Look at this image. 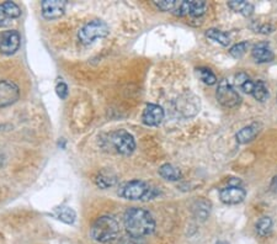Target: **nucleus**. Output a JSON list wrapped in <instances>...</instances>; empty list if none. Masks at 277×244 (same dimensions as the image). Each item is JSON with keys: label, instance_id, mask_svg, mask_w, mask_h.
Returning a JSON list of instances; mask_svg holds the SVG:
<instances>
[{"label": "nucleus", "instance_id": "obj_1", "mask_svg": "<svg viewBox=\"0 0 277 244\" xmlns=\"http://www.w3.org/2000/svg\"><path fill=\"white\" fill-rule=\"evenodd\" d=\"M123 224L128 234L138 238L149 236L155 230V221L152 214L140 208H131L125 212Z\"/></svg>", "mask_w": 277, "mask_h": 244}, {"label": "nucleus", "instance_id": "obj_2", "mask_svg": "<svg viewBox=\"0 0 277 244\" xmlns=\"http://www.w3.org/2000/svg\"><path fill=\"white\" fill-rule=\"evenodd\" d=\"M120 227L115 218L110 216H101L92 223L90 234L98 243H110L118 236Z\"/></svg>", "mask_w": 277, "mask_h": 244}, {"label": "nucleus", "instance_id": "obj_3", "mask_svg": "<svg viewBox=\"0 0 277 244\" xmlns=\"http://www.w3.org/2000/svg\"><path fill=\"white\" fill-rule=\"evenodd\" d=\"M159 194L156 187L142 180H132L122 184L118 189V195L126 200H152Z\"/></svg>", "mask_w": 277, "mask_h": 244}, {"label": "nucleus", "instance_id": "obj_4", "mask_svg": "<svg viewBox=\"0 0 277 244\" xmlns=\"http://www.w3.org/2000/svg\"><path fill=\"white\" fill-rule=\"evenodd\" d=\"M110 33L107 24L103 20H92L88 23L78 32V39L83 45H90L96 39H104Z\"/></svg>", "mask_w": 277, "mask_h": 244}, {"label": "nucleus", "instance_id": "obj_5", "mask_svg": "<svg viewBox=\"0 0 277 244\" xmlns=\"http://www.w3.org/2000/svg\"><path fill=\"white\" fill-rule=\"evenodd\" d=\"M110 142L112 147L115 148L116 152L123 156H129L134 152L135 141L129 132L125 129H117L110 135Z\"/></svg>", "mask_w": 277, "mask_h": 244}, {"label": "nucleus", "instance_id": "obj_6", "mask_svg": "<svg viewBox=\"0 0 277 244\" xmlns=\"http://www.w3.org/2000/svg\"><path fill=\"white\" fill-rule=\"evenodd\" d=\"M215 98H217L218 103L226 107H236L242 103L239 92L233 88V85L227 79H222L220 82Z\"/></svg>", "mask_w": 277, "mask_h": 244}, {"label": "nucleus", "instance_id": "obj_7", "mask_svg": "<svg viewBox=\"0 0 277 244\" xmlns=\"http://www.w3.org/2000/svg\"><path fill=\"white\" fill-rule=\"evenodd\" d=\"M20 98V89L10 80H0V107L16 103Z\"/></svg>", "mask_w": 277, "mask_h": 244}, {"label": "nucleus", "instance_id": "obj_8", "mask_svg": "<svg viewBox=\"0 0 277 244\" xmlns=\"http://www.w3.org/2000/svg\"><path fill=\"white\" fill-rule=\"evenodd\" d=\"M21 37L16 30H9L0 36V52L4 54H12L20 47Z\"/></svg>", "mask_w": 277, "mask_h": 244}, {"label": "nucleus", "instance_id": "obj_9", "mask_svg": "<svg viewBox=\"0 0 277 244\" xmlns=\"http://www.w3.org/2000/svg\"><path fill=\"white\" fill-rule=\"evenodd\" d=\"M67 3L64 0H43L41 3L42 15L47 20L61 17L66 11Z\"/></svg>", "mask_w": 277, "mask_h": 244}, {"label": "nucleus", "instance_id": "obj_10", "mask_svg": "<svg viewBox=\"0 0 277 244\" xmlns=\"http://www.w3.org/2000/svg\"><path fill=\"white\" fill-rule=\"evenodd\" d=\"M221 200L227 205H238V203L244 201L246 196L245 189L238 185H232V186H227L221 190L220 193Z\"/></svg>", "mask_w": 277, "mask_h": 244}, {"label": "nucleus", "instance_id": "obj_11", "mask_svg": "<svg viewBox=\"0 0 277 244\" xmlns=\"http://www.w3.org/2000/svg\"><path fill=\"white\" fill-rule=\"evenodd\" d=\"M164 120V110L155 104L147 105L142 115V121L147 126H158Z\"/></svg>", "mask_w": 277, "mask_h": 244}, {"label": "nucleus", "instance_id": "obj_12", "mask_svg": "<svg viewBox=\"0 0 277 244\" xmlns=\"http://www.w3.org/2000/svg\"><path fill=\"white\" fill-rule=\"evenodd\" d=\"M20 15L21 9L14 2L3 3V4H0V26H6Z\"/></svg>", "mask_w": 277, "mask_h": 244}, {"label": "nucleus", "instance_id": "obj_13", "mask_svg": "<svg viewBox=\"0 0 277 244\" xmlns=\"http://www.w3.org/2000/svg\"><path fill=\"white\" fill-rule=\"evenodd\" d=\"M251 55L258 63H267V62H271L273 60V57H275L272 49H271L267 42H260L255 45L251 51Z\"/></svg>", "mask_w": 277, "mask_h": 244}, {"label": "nucleus", "instance_id": "obj_14", "mask_svg": "<svg viewBox=\"0 0 277 244\" xmlns=\"http://www.w3.org/2000/svg\"><path fill=\"white\" fill-rule=\"evenodd\" d=\"M258 134H259L258 125L256 123H252L250 126H246V127L242 128L238 134H236V142L240 144L248 143V142L254 140Z\"/></svg>", "mask_w": 277, "mask_h": 244}, {"label": "nucleus", "instance_id": "obj_15", "mask_svg": "<svg viewBox=\"0 0 277 244\" xmlns=\"http://www.w3.org/2000/svg\"><path fill=\"white\" fill-rule=\"evenodd\" d=\"M116 181L117 177L112 172L109 171L100 172L97 174V177L95 178V183H96L97 186L101 187V189H109V187L113 186V185L116 184Z\"/></svg>", "mask_w": 277, "mask_h": 244}, {"label": "nucleus", "instance_id": "obj_16", "mask_svg": "<svg viewBox=\"0 0 277 244\" xmlns=\"http://www.w3.org/2000/svg\"><path fill=\"white\" fill-rule=\"evenodd\" d=\"M228 6L232 10L239 12V14L244 15V16H250L252 12H254V5L248 2H244V0H232V2H228Z\"/></svg>", "mask_w": 277, "mask_h": 244}, {"label": "nucleus", "instance_id": "obj_17", "mask_svg": "<svg viewBox=\"0 0 277 244\" xmlns=\"http://www.w3.org/2000/svg\"><path fill=\"white\" fill-rule=\"evenodd\" d=\"M159 174L160 177L164 178L165 180L170 181H176L181 178V172L179 171L176 166L171 164H163L159 168Z\"/></svg>", "mask_w": 277, "mask_h": 244}, {"label": "nucleus", "instance_id": "obj_18", "mask_svg": "<svg viewBox=\"0 0 277 244\" xmlns=\"http://www.w3.org/2000/svg\"><path fill=\"white\" fill-rule=\"evenodd\" d=\"M192 209H193V212H195L196 217L201 218V220H206V218L208 217L209 211H211V203H209L208 201H206V200L200 199L193 203Z\"/></svg>", "mask_w": 277, "mask_h": 244}, {"label": "nucleus", "instance_id": "obj_19", "mask_svg": "<svg viewBox=\"0 0 277 244\" xmlns=\"http://www.w3.org/2000/svg\"><path fill=\"white\" fill-rule=\"evenodd\" d=\"M206 36H207L209 40H212V41H214V42L220 43V45H222V46H224V47L229 46V43H230L229 36H228L226 32H223V31H221V30L209 29L207 32H206Z\"/></svg>", "mask_w": 277, "mask_h": 244}, {"label": "nucleus", "instance_id": "obj_20", "mask_svg": "<svg viewBox=\"0 0 277 244\" xmlns=\"http://www.w3.org/2000/svg\"><path fill=\"white\" fill-rule=\"evenodd\" d=\"M251 95L255 98V100L260 101V103H263V101H265L269 98V89H267L266 84H265L263 80L255 82L254 90H252Z\"/></svg>", "mask_w": 277, "mask_h": 244}, {"label": "nucleus", "instance_id": "obj_21", "mask_svg": "<svg viewBox=\"0 0 277 244\" xmlns=\"http://www.w3.org/2000/svg\"><path fill=\"white\" fill-rule=\"evenodd\" d=\"M54 216L58 218V220L66 222V223H73V222L75 221V217H76L74 210H72L70 208L55 209Z\"/></svg>", "mask_w": 277, "mask_h": 244}, {"label": "nucleus", "instance_id": "obj_22", "mask_svg": "<svg viewBox=\"0 0 277 244\" xmlns=\"http://www.w3.org/2000/svg\"><path fill=\"white\" fill-rule=\"evenodd\" d=\"M190 16L199 17L202 16L207 10V3L203 0H190Z\"/></svg>", "mask_w": 277, "mask_h": 244}, {"label": "nucleus", "instance_id": "obj_23", "mask_svg": "<svg viewBox=\"0 0 277 244\" xmlns=\"http://www.w3.org/2000/svg\"><path fill=\"white\" fill-rule=\"evenodd\" d=\"M272 230V220L270 217H261L256 223V232L260 237L269 236Z\"/></svg>", "mask_w": 277, "mask_h": 244}, {"label": "nucleus", "instance_id": "obj_24", "mask_svg": "<svg viewBox=\"0 0 277 244\" xmlns=\"http://www.w3.org/2000/svg\"><path fill=\"white\" fill-rule=\"evenodd\" d=\"M197 72H199L200 78H201V80L205 84L213 85L217 83V78H215L214 74L212 73V70L208 69V68H199Z\"/></svg>", "mask_w": 277, "mask_h": 244}, {"label": "nucleus", "instance_id": "obj_25", "mask_svg": "<svg viewBox=\"0 0 277 244\" xmlns=\"http://www.w3.org/2000/svg\"><path fill=\"white\" fill-rule=\"evenodd\" d=\"M248 47H249V43L246 41L236 43V45H234L233 47L229 49V53H230V55H232V57L239 60V58H242L243 55L245 54V52L248 51Z\"/></svg>", "mask_w": 277, "mask_h": 244}, {"label": "nucleus", "instance_id": "obj_26", "mask_svg": "<svg viewBox=\"0 0 277 244\" xmlns=\"http://www.w3.org/2000/svg\"><path fill=\"white\" fill-rule=\"evenodd\" d=\"M154 5L163 11H171L174 10L176 5V0H155Z\"/></svg>", "mask_w": 277, "mask_h": 244}, {"label": "nucleus", "instance_id": "obj_27", "mask_svg": "<svg viewBox=\"0 0 277 244\" xmlns=\"http://www.w3.org/2000/svg\"><path fill=\"white\" fill-rule=\"evenodd\" d=\"M118 244H144V242L142 238H138V237L127 234V236L122 237V238L120 239Z\"/></svg>", "mask_w": 277, "mask_h": 244}, {"label": "nucleus", "instance_id": "obj_28", "mask_svg": "<svg viewBox=\"0 0 277 244\" xmlns=\"http://www.w3.org/2000/svg\"><path fill=\"white\" fill-rule=\"evenodd\" d=\"M55 90H57V94L58 97H60L61 99H66L67 95H68V86L66 83L61 82L57 84V88H55Z\"/></svg>", "mask_w": 277, "mask_h": 244}, {"label": "nucleus", "instance_id": "obj_29", "mask_svg": "<svg viewBox=\"0 0 277 244\" xmlns=\"http://www.w3.org/2000/svg\"><path fill=\"white\" fill-rule=\"evenodd\" d=\"M249 76L244 72H240L235 76V85L239 86V88H242V85L244 84L246 80H249Z\"/></svg>", "mask_w": 277, "mask_h": 244}, {"label": "nucleus", "instance_id": "obj_30", "mask_svg": "<svg viewBox=\"0 0 277 244\" xmlns=\"http://www.w3.org/2000/svg\"><path fill=\"white\" fill-rule=\"evenodd\" d=\"M254 85H255V82H252L251 79L246 80L244 84L242 85V90L248 92V94H252V90H254Z\"/></svg>", "mask_w": 277, "mask_h": 244}, {"label": "nucleus", "instance_id": "obj_31", "mask_svg": "<svg viewBox=\"0 0 277 244\" xmlns=\"http://www.w3.org/2000/svg\"><path fill=\"white\" fill-rule=\"evenodd\" d=\"M273 31V27L271 25H264V26L259 27V32L261 33H271Z\"/></svg>", "mask_w": 277, "mask_h": 244}, {"label": "nucleus", "instance_id": "obj_32", "mask_svg": "<svg viewBox=\"0 0 277 244\" xmlns=\"http://www.w3.org/2000/svg\"><path fill=\"white\" fill-rule=\"evenodd\" d=\"M271 189L275 191V193H277V177L273 178L272 183H271Z\"/></svg>", "mask_w": 277, "mask_h": 244}, {"label": "nucleus", "instance_id": "obj_33", "mask_svg": "<svg viewBox=\"0 0 277 244\" xmlns=\"http://www.w3.org/2000/svg\"><path fill=\"white\" fill-rule=\"evenodd\" d=\"M215 244H228V243H226V242H218V243H215Z\"/></svg>", "mask_w": 277, "mask_h": 244}]
</instances>
